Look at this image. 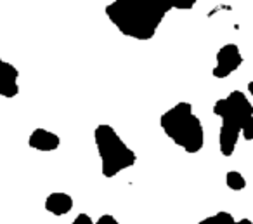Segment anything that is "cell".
I'll return each mask as SVG.
<instances>
[{"mask_svg": "<svg viewBox=\"0 0 253 224\" xmlns=\"http://www.w3.org/2000/svg\"><path fill=\"white\" fill-rule=\"evenodd\" d=\"M243 64V54L236 44H225L218 49L217 63H215L211 75L218 80L231 77L236 70Z\"/></svg>", "mask_w": 253, "mask_h": 224, "instance_id": "5b68a950", "label": "cell"}, {"mask_svg": "<svg viewBox=\"0 0 253 224\" xmlns=\"http://www.w3.org/2000/svg\"><path fill=\"white\" fill-rule=\"evenodd\" d=\"M28 144L32 150L42 151V153H49V151H56L61 146V137L56 132L47 129H35L28 137Z\"/></svg>", "mask_w": 253, "mask_h": 224, "instance_id": "52a82bcc", "label": "cell"}, {"mask_svg": "<svg viewBox=\"0 0 253 224\" xmlns=\"http://www.w3.org/2000/svg\"><path fill=\"white\" fill-rule=\"evenodd\" d=\"M45 210L52 216H66L73 209V196L64 191H54L45 198Z\"/></svg>", "mask_w": 253, "mask_h": 224, "instance_id": "ba28073f", "label": "cell"}, {"mask_svg": "<svg viewBox=\"0 0 253 224\" xmlns=\"http://www.w3.org/2000/svg\"><path fill=\"white\" fill-rule=\"evenodd\" d=\"M160 127L169 139H172L186 153H200L205 146V129L201 120L194 115L193 105L177 103L160 116Z\"/></svg>", "mask_w": 253, "mask_h": 224, "instance_id": "3957f363", "label": "cell"}, {"mask_svg": "<svg viewBox=\"0 0 253 224\" xmlns=\"http://www.w3.org/2000/svg\"><path fill=\"white\" fill-rule=\"evenodd\" d=\"M94 141L101 158L102 175L108 179L122 174L123 170L130 168L137 162V155L120 134L108 123H99L94 130Z\"/></svg>", "mask_w": 253, "mask_h": 224, "instance_id": "277c9868", "label": "cell"}, {"mask_svg": "<svg viewBox=\"0 0 253 224\" xmlns=\"http://www.w3.org/2000/svg\"><path fill=\"white\" fill-rule=\"evenodd\" d=\"M95 224H120V223L116 221L115 216H111V214H102V216L95 221Z\"/></svg>", "mask_w": 253, "mask_h": 224, "instance_id": "5bb4252c", "label": "cell"}, {"mask_svg": "<svg viewBox=\"0 0 253 224\" xmlns=\"http://www.w3.org/2000/svg\"><path fill=\"white\" fill-rule=\"evenodd\" d=\"M234 224H253V221H250V219H239V221H234Z\"/></svg>", "mask_w": 253, "mask_h": 224, "instance_id": "9a60e30c", "label": "cell"}, {"mask_svg": "<svg viewBox=\"0 0 253 224\" xmlns=\"http://www.w3.org/2000/svg\"><path fill=\"white\" fill-rule=\"evenodd\" d=\"M248 92H250V94L253 96V80H252V82H250V84H248Z\"/></svg>", "mask_w": 253, "mask_h": 224, "instance_id": "2e32d148", "label": "cell"}, {"mask_svg": "<svg viewBox=\"0 0 253 224\" xmlns=\"http://www.w3.org/2000/svg\"><path fill=\"white\" fill-rule=\"evenodd\" d=\"M241 136L245 141H253V116L245 123V127L241 130Z\"/></svg>", "mask_w": 253, "mask_h": 224, "instance_id": "7c38bea8", "label": "cell"}, {"mask_svg": "<svg viewBox=\"0 0 253 224\" xmlns=\"http://www.w3.org/2000/svg\"><path fill=\"white\" fill-rule=\"evenodd\" d=\"M225 184H227V188L232 189V191H241V189L246 188V179L241 172L229 170L227 174H225Z\"/></svg>", "mask_w": 253, "mask_h": 224, "instance_id": "9c48e42d", "label": "cell"}, {"mask_svg": "<svg viewBox=\"0 0 253 224\" xmlns=\"http://www.w3.org/2000/svg\"><path fill=\"white\" fill-rule=\"evenodd\" d=\"M234 217L232 214L225 212V210H220V212L213 214V216L205 217L203 221H200L198 224H234Z\"/></svg>", "mask_w": 253, "mask_h": 224, "instance_id": "30bf717a", "label": "cell"}, {"mask_svg": "<svg viewBox=\"0 0 253 224\" xmlns=\"http://www.w3.org/2000/svg\"><path fill=\"white\" fill-rule=\"evenodd\" d=\"M213 113L222 120L218 130V150L222 157H232L245 123L253 116V105L241 91L215 101Z\"/></svg>", "mask_w": 253, "mask_h": 224, "instance_id": "7a4b0ae2", "label": "cell"}, {"mask_svg": "<svg viewBox=\"0 0 253 224\" xmlns=\"http://www.w3.org/2000/svg\"><path fill=\"white\" fill-rule=\"evenodd\" d=\"M19 70L0 57V98L12 99L19 94Z\"/></svg>", "mask_w": 253, "mask_h": 224, "instance_id": "8992f818", "label": "cell"}, {"mask_svg": "<svg viewBox=\"0 0 253 224\" xmlns=\"http://www.w3.org/2000/svg\"><path fill=\"white\" fill-rule=\"evenodd\" d=\"M71 224H95L94 223V219H92L88 214H85V212H82V214H78L77 217L73 219V223Z\"/></svg>", "mask_w": 253, "mask_h": 224, "instance_id": "4fadbf2b", "label": "cell"}, {"mask_svg": "<svg viewBox=\"0 0 253 224\" xmlns=\"http://www.w3.org/2000/svg\"><path fill=\"white\" fill-rule=\"evenodd\" d=\"M196 2L198 0H170L172 9H177V11H191L196 5Z\"/></svg>", "mask_w": 253, "mask_h": 224, "instance_id": "8fae6325", "label": "cell"}, {"mask_svg": "<svg viewBox=\"0 0 253 224\" xmlns=\"http://www.w3.org/2000/svg\"><path fill=\"white\" fill-rule=\"evenodd\" d=\"M170 11V0H113L106 5L109 21L134 40H151Z\"/></svg>", "mask_w": 253, "mask_h": 224, "instance_id": "6da1fadb", "label": "cell"}]
</instances>
